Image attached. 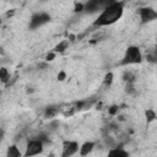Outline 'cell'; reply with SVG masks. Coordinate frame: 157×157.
Masks as SVG:
<instances>
[{"instance_id": "1", "label": "cell", "mask_w": 157, "mask_h": 157, "mask_svg": "<svg viewBox=\"0 0 157 157\" xmlns=\"http://www.w3.org/2000/svg\"><path fill=\"white\" fill-rule=\"evenodd\" d=\"M123 13H124V4L120 1H115L101 11L98 17L93 21V26L96 27L110 26L115 23L118 20H120Z\"/></svg>"}, {"instance_id": "2", "label": "cell", "mask_w": 157, "mask_h": 157, "mask_svg": "<svg viewBox=\"0 0 157 157\" xmlns=\"http://www.w3.org/2000/svg\"><path fill=\"white\" fill-rule=\"evenodd\" d=\"M142 61V54L136 45H130L124 53V56L120 61L121 65H134V64H140Z\"/></svg>"}, {"instance_id": "3", "label": "cell", "mask_w": 157, "mask_h": 157, "mask_svg": "<svg viewBox=\"0 0 157 157\" xmlns=\"http://www.w3.org/2000/svg\"><path fill=\"white\" fill-rule=\"evenodd\" d=\"M52 17L49 13L44 12V11H40V12H36L31 16L29 18V23H28V27L29 29H37L44 25H47L48 22H50Z\"/></svg>"}, {"instance_id": "4", "label": "cell", "mask_w": 157, "mask_h": 157, "mask_svg": "<svg viewBox=\"0 0 157 157\" xmlns=\"http://www.w3.org/2000/svg\"><path fill=\"white\" fill-rule=\"evenodd\" d=\"M43 147H44V144L37 137V139H32L27 142L26 145V151H25V156L28 157V156H34V155H39L43 152Z\"/></svg>"}, {"instance_id": "5", "label": "cell", "mask_w": 157, "mask_h": 157, "mask_svg": "<svg viewBox=\"0 0 157 157\" xmlns=\"http://www.w3.org/2000/svg\"><path fill=\"white\" fill-rule=\"evenodd\" d=\"M139 15H140L142 23H148L157 18V11L150 6H144V7L139 9Z\"/></svg>"}, {"instance_id": "6", "label": "cell", "mask_w": 157, "mask_h": 157, "mask_svg": "<svg viewBox=\"0 0 157 157\" xmlns=\"http://www.w3.org/2000/svg\"><path fill=\"white\" fill-rule=\"evenodd\" d=\"M78 144L76 141H72V140H65L63 142V152H61V156L63 157H69V156H72L75 155L76 152H78Z\"/></svg>"}, {"instance_id": "7", "label": "cell", "mask_w": 157, "mask_h": 157, "mask_svg": "<svg viewBox=\"0 0 157 157\" xmlns=\"http://www.w3.org/2000/svg\"><path fill=\"white\" fill-rule=\"evenodd\" d=\"M94 145H96V144H94L93 141H86V142H83V144L78 147L80 155H81V156H87L88 153H91V151L93 150Z\"/></svg>"}, {"instance_id": "8", "label": "cell", "mask_w": 157, "mask_h": 157, "mask_svg": "<svg viewBox=\"0 0 157 157\" xmlns=\"http://www.w3.org/2000/svg\"><path fill=\"white\" fill-rule=\"evenodd\" d=\"M108 155L109 156H121V157H126L129 153H128V151H125L124 148H121V147H110V150L108 151Z\"/></svg>"}, {"instance_id": "9", "label": "cell", "mask_w": 157, "mask_h": 157, "mask_svg": "<svg viewBox=\"0 0 157 157\" xmlns=\"http://www.w3.org/2000/svg\"><path fill=\"white\" fill-rule=\"evenodd\" d=\"M6 156H7V157H21L22 153H21L20 148H18L16 145H11L10 147H7Z\"/></svg>"}, {"instance_id": "10", "label": "cell", "mask_w": 157, "mask_h": 157, "mask_svg": "<svg viewBox=\"0 0 157 157\" xmlns=\"http://www.w3.org/2000/svg\"><path fill=\"white\" fill-rule=\"evenodd\" d=\"M58 112H59V108H58V107L50 105V107L45 108V110H44V115H45V118H52V117L56 115Z\"/></svg>"}, {"instance_id": "11", "label": "cell", "mask_w": 157, "mask_h": 157, "mask_svg": "<svg viewBox=\"0 0 157 157\" xmlns=\"http://www.w3.org/2000/svg\"><path fill=\"white\" fill-rule=\"evenodd\" d=\"M10 80V74L6 67H0V82L7 83Z\"/></svg>"}, {"instance_id": "12", "label": "cell", "mask_w": 157, "mask_h": 157, "mask_svg": "<svg viewBox=\"0 0 157 157\" xmlns=\"http://www.w3.org/2000/svg\"><path fill=\"white\" fill-rule=\"evenodd\" d=\"M98 7H99V10L102 11L104 7H107L108 5H110V4H113V2H115L117 0H92Z\"/></svg>"}, {"instance_id": "13", "label": "cell", "mask_w": 157, "mask_h": 157, "mask_svg": "<svg viewBox=\"0 0 157 157\" xmlns=\"http://www.w3.org/2000/svg\"><path fill=\"white\" fill-rule=\"evenodd\" d=\"M67 45H69V39L61 40V42L54 48V53H63V52H65V49L67 48Z\"/></svg>"}, {"instance_id": "14", "label": "cell", "mask_w": 157, "mask_h": 157, "mask_svg": "<svg viewBox=\"0 0 157 157\" xmlns=\"http://www.w3.org/2000/svg\"><path fill=\"white\" fill-rule=\"evenodd\" d=\"M123 80H124L125 82H135L136 76H135V74H134L132 71H125V72L123 74Z\"/></svg>"}, {"instance_id": "15", "label": "cell", "mask_w": 157, "mask_h": 157, "mask_svg": "<svg viewBox=\"0 0 157 157\" xmlns=\"http://www.w3.org/2000/svg\"><path fill=\"white\" fill-rule=\"evenodd\" d=\"M125 83H126L125 85V92L128 94H135L136 93V90H135V86H134L135 82H125Z\"/></svg>"}, {"instance_id": "16", "label": "cell", "mask_w": 157, "mask_h": 157, "mask_svg": "<svg viewBox=\"0 0 157 157\" xmlns=\"http://www.w3.org/2000/svg\"><path fill=\"white\" fill-rule=\"evenodd\" d=\"M145 115H146L147 123H151V121H153V120L156 119V113H155L153 109H147V110L145 112Z\"/></svg>"}, {"instance_id": "17", "label": "cell", "mask_w": 157, "mask_h": 157, "mask_svg": "<svg viewBox=\"0 0 157 157\" xmlns=\"http://www.w3.org/2000/svg\"><path fill=\"white\" fill-rule=\"evenodd\" d=\"M112 82H113V74H112V72L105 74V76H104V78H103V83H104L105 86H109Z\"/></svg>"}, {"instance_id": "18", "label": "cell", "mask_w": 157, "mask_h": 157, "mask_svg": "<svg viewBox=\"0 0 157 157\" xmlns=\"http://www.w3.org/2000/svg\"><path fill=\"white\" fill-rule=\"evenodd\" d=\"M83 11V4H78L75 6V12H81Z\"/></svg>"}, {"instance_id": "19", "label": "cell", "mask_w": 157, "mask_h": 157, "mask_svg": "<svg viewBox=\"0 0 157 157\" xmlns=\"http://www.w3.org/2000/svg\"><path fill=\"white\" fill-rule=\"evenodd\" d=\"M147 60L151 61V63H156V55H155V54H150V55H147Z\"/></svg>"}, {"instance_id": "20", "label": "cell", "mask_w": 157, "mask_h": 157, "mask_svg": "<svg viewBox=\"0 0 157 157\" xmlns=\"http://www.w3.org/2000/svg\"><path fill=\"white\" fill-rule=\"evenodd\" d=\"M117 112H118V107H115V105L110 107V109H109V113H110V114H115Z\"/></svg>"}, {"instance_id": "21", "label": "cell", "mask_w": 157, "mask_h": 157, "mask_svg": "<svg viewBox=\"0 0 157 157\" xmlns=\"http://www.w3.org/2000/svg\"><path fill=\"white\" fill-rule=\"evenodd\" d=\"M55 56V53L53 52V53H50V54H48L47 55V60H53V58Z\"/></svg>"}, {"instance_id": "22", "label": "cell", "mask_w": 157, "mask_h": 157, "mask_svg": "<svg viewBox=\"0 0 157 157\" xmlns=\"http://www.w3.org/2000/svg\"><path fill=\"white\" fill-rule=\"evenodd\" d=\"M58 78H59L60 81H61V80H64V78H65V72H64V71H61V72L58 75Z\"/></svg>"}, {"instance_id": "23", "label": "cell", "mask_w": 157, "mask_h": 157, "mask_svg": "<svg viewBox=\"0 0 157 157\" xmlns=\"http://www.w3.org/2000/svg\"><path fill=\"white\" fill-rule=\"evenodd\" d=\"M4 135H5L4 130H2V129H0V144H1V141L4 140Z\"/></svg>"}]
</instances>
